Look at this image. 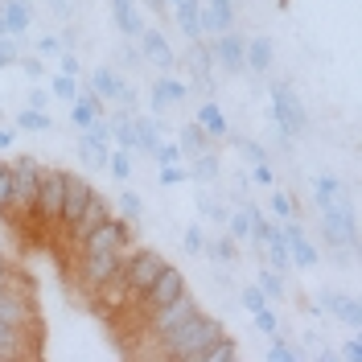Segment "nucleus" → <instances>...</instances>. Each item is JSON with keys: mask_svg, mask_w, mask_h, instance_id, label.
<instances>
[{"mask_svg": "<svg viewBox=\"0 0 362 362\" xmlns=\"http://www.w3.org/2000/svg\"><path fill=\"white\" fill-rule=\"evenodd\" d=\"M78 78H70V74H62V70H58V74H54V78H49V95H54V99H62V103H74V99H78Z\"/></svg>", "mask_w": 362, "mask_h": 362, "instance_id": "30", "label": "nucleus"}, {"mask_svg": "<svg viewBox=\"0 0 362 362\" xmlns=\"http://www.w3.org/2000/svg\"><path fill=\"white\" fill-rule=\"evenodd\" d=\"M13 124H17V132H54V115L37 112V107H21Z\"/></svg>", "mask_w": 362, "mask_h": 362, "instance_id": "22", "label": "nucleus"}, {"mask_svg": "<svg viewBox=\"0 0 362 362\" xmlns=\"http://www.w3.org/2000/svg\"><path fill=\"white\" fill-rule=\"evenodd\" d=\"M181 247H185V255H206V230L198 223L185 226V235H181Z\"/></svg>", "mask_w": 362, "mask_h": 362, "instance_id": "37", "label": "nucleus"}, {"mask_svg": "<svg viewBox=\"0 0 362 362\" xmlns=\"http://www.w3.org/2000/svg\"><path fill=\"white\" fill-rule=\"evenodd\" d=\"M181 293H185V276H181V268L165 264V268H160V276H157V280H153V284H148L140 296H136L132 305H140V313L148 317L153 309L169 305V300H173V296H181Z\"/></svg>", "mask_w": 362, "mask_h": 362, "instance_id": "6", "label": "nucleus"}, {"mask_svg": "<svg viewBox=\"0 0 362 362\" xmlns=\"http://www.w3.org/2000/svg\"><path fill=\"white\" fill-rule=\"evenodd\" d=\"M17 58H21V45H17V37H0V70L17 66Z\"/></svg>", "mask_w": 362, "mask_h": 362, "instance_id": "44", "label": "nucleus"}, {"mask_svg": "<svg viewBox=\"0 0 362 362\" xmlns=\"http://www.w3.org/2000/svg\"><path fill=\"white\" fill-rule=\"evenodd\" d=\"M132 128H136V144H132V153H153L157 148V119H144V115H132Z\"/></svg>", "mask_w": 362, "mask_h": 362, "instance_id": "23", "label": "nucleus"}, {"mask_svg": "<svg viewBox=\"0 0 362 362\" xmlns=\"http://www.w3.org/2000/svg\"><path fill=\"white\" fill-rule=\"evenodd\" d=\"M160 90H165V99H169V107H177V103H185V95H189V87L181 83V78H157Z\"/></svg>", "mask_w": 362, "mask_h": 362, "instance_id": "39", "label": "nucleus"}, {"mask_svg": "<svg viewBox=\"0 0 362 362\" xmlns=\"http://www.w3.org/2000/svg\"><path fill=\"white\" fill-rule=\"evenodd\" d=\"M17 66H21L25 78H33V83L45 78V58H37V54H21V58H17Z\"/></svg>", "mask_w": 362, "mask_h": 362, "instance_id": "42", "label": "nucleus"}, {"mask_svg": "<svg viewBox=\"0 0 362 362\" xmlns=\"http://www.w3.org/2000/svg\"><path fill=\"white\" fill-rule=\"evenodd\" d=\"M185 181H189V169H185V165H160V173H157V185H165V189H169V185H185Z\"/></svg>", "mask_w": 362, "mask_h": 362, "instance_id": "38", "label": "nucleus"}, {"mask_svg": "<svg viewBox=\"0 0 362 362\" xmlns=\"http://www.w3.org/2000/svg\"><path fill=\"white\" fill-rule=\"evenodd\" d=\"M95 198V185H90L87 177H78V173H66V185H62V210H58V223L74 226L78 223V214L87 210V202Z\"/></svg>", "mask_w": 362, "mask_h": 362, "instance_id": "8", "label": "nucleus"}, {"mask_svg": "<svg viewBox=\"0 0 362 362\" xmlns=\"http://www.w3.org/2000/svg\"><path fill=\"white\" fill-rule=\"evenodd\" d=\"M206 255L218 264V268H230V264H239V243L223 235V239H206Z\"/></svg>", "mask_w": 362, "mask_h": 362, "instance_id": "21", "label": "nucleus"}, {"mask_svg": "<svg viewBox=\"0 0 362 362\" xmlns=\"http://www.w3.org/2000/svg\"><path fill=\"white\" fill-rule=\"evenodd\" d=\"M202 309H198V300L189 296V288L181 296H173L169 305H160V309H153V313L144 317V329L153 334V338H165V334H173V329H181L189 317H198Z\"/></svg>", "mask_w": 362, "mask_h": 362, "instance_id": "5", "label": "nucleus"}, {"mask_svg": "<svg viewBox=\"0 0 362 362\" xmlns=\"http://www.w3.org/2000/svg\"><path fill=\"white\" fill-rule=\"evenodd\" d=\"M198 128H202L210 140H218V136H230V124H226V112L214 103V99H202V107H198V119H194Z\"/></svg>", "mask_w": 362, "mask_h": 362, "instance_id": "17", "label": "nucleus"}, {"mask_svg": "<svg viewBox=\"0 0 362 362\" xmlns=\"http://www.w3.org/2000/svg\"><path fill=\"white\" fill-rule=\"evenodd\" d=\"M49 87H29V95H25V107H37V112H49Z\"/></svg>", "mask_w": 362, "mask_h": 362, "instance_id": "47", "label": "nucleus"}, {"mask_svg": "<svg viewBox=\"0 0 362 362\" xmlns=\"http://www.w3.org/2000/svg\"><path fill=\"white\" fill-rule=\"evenodd\" d=\"M119 218H128V223H136V218H140V214H144V198H140V194H136V189H124V194H119Z\"/></svg>", "mask_w": 362, "mask_h": 362, "instance_id": "34", "label": "nucleus"}, {"mask_svg": "<svg viewBox=\"0 0 362 362\" xmlns=\"http://www.w3.org/2000/svg\"><path fill=\"white\" fill-rule=\"evenodd\" d=\"M90 95H99V99H103V103H115V95H119V87H124V78H119V74H115L112 66H99V70H90Z\"/></svg>", "mask_w": 362, "mask_h": 362, "instance_id": "18", "label": "nucleus"}, {"mask_svg": "<svg viewBox=\"0 0 362 362\" xmlns=\"http://www.w3.org/2000/svg\"><path fill=\"white\" fill-rule=\"evenodd\" d=\"M173 4H181V0H165V8H173Z\"/></svg>", "mask_w": 362, "mask_h": 362, "instance_id": "56", "label": "nucleus"}, {"mask_svg": "<svg viewBox=\"0 0 362 362\" xmlns=\"http://www.w3.org/2000/svg\"><path fill=\"white\" fill-rule=\"evenodd\" d=\"M226 329H223V321L218 317H189L181 329H173V334H165L160 341V350H165V358H173V362H202L206 354V346L214 338H223Z\"/></svg>", "mask_w": 362, "mask_h": 362, "instance_id": "1", "label": "nucleus"}, {"mask_svg": "<svg viewBox=\"0 0 362 362\" xmlns=\"http://www.w3.org/2000/svg\"><path fill=\"white\" fill-rule=\"evenodd\" d=\"M251 181L264 185V189H272V185H276V169H272V160H259V165L251 169Z\"/></svg>", "mask_w": 362, "mask_h": 362, "instance_id": "49", "label": "nucleus"}, {"mask_svg": "<svg viewBox=\"0 0 362 362\" xmlns=\"http://www.w3.org/2000/svg\"><path fill=\"white\" fill-rule=\"evenodd\" d=\"M165 264H169V259H165L160 251H153V247H136L132 255L124 259V268H119V276H124V284H128V293H132V300H136L140 293H144V288H148L153 280H157Z\"/></svg>", "mask_w": 362, "mask_h": 362, "instance_id": "4", "label": "nucleus"}, {"mask_svg": "<svg viewBox=\"0 0 362 362\" xmlns=\"http://www.w3.org/2000/svg\"><path fill=\"white\" fill-rule=\"evenodd\" d=\"M218 173H223V165H218V157H214L210 148H206V153H198V157H194V169H189V177L214 181V177H218Z\"/></svg>", "mask_w": 362, "mask_h": 362, "instance_id": "31", "label": "nucleus"}, {"mask_svg": "<svg viewBox=\"0 0 362 362\" xmlns=\"http://www.w3.org/2000/svg\"><path fill=\"white\" fill-rule=\"evenodd\" d=\"M58 70H62V74H70V78H78V74H83L78 54H74V49H62V54H58Z\"/></svg>", "mask_w": 362, "mask_h": 362, "instance_id": "48", "label": "nucleus"}, {"mask_svg": "<svg viewBox=\"0 0 362 362\" xmlns=\"http://www.w3.org/2000/svg\"><path fill=\"white\" fill-rule=\"evenodd\" d=\"M115 103H119L124 112H132L136 103H140V95H136V87H132V83H124V87H119V95H115Z\"/></svg>", "mask_w": 362, "mask_h": 362, "instance_id": "50", "label": "nucleus"}, {"mask_svg": "<svg viewBox=\"0 0 362 362\" xmlns=\"http://www.w3.org/2000/svg\"><path fill=\"white\" fill-rule=\"evenodd\" d=\"M317 305H321V313H329L334 321H346L350 329H358V325H362V305H358V296L341 293V288H321Z\"/></svg>", "mask_w": 362, "mask_h": 362, "instance_id": "9", "label": "nucleus"}, {"mask_svg": "<svg viewBox=\"0 0 362 362\" xmlns=\"http://www.w3.org/2000/svg\"><path fill=\"white\" fill-rule=\"evenodd\" d=\"M272 62H276V49H272L268 37H251L247 42V70H255V74H268Z\"/></svg>", "mask_w": 362, "mask_h": 362, "instance_id": "20", "label": "nucleus"}, {"mask_svg": "<svg viewBox=\"0 0 362 362\" xmlns=\"http://www.w3.org/2000/svg\"><path fill=\"white\" fill-rule=\"evenodd\" d=\"M239 358V341L230 338V334H223V338H214L210 346H206L202 362H235Z\"/></svg>", "mask_w": 362, "mask_h": 362, "instance_id": "27", "label": "nucleus"}, {"mask_svg": "<svg viewBox=\"0 0 362 362\" xmlns=\"http://www.w3.org/2000/svg\"><path fill=\"white\" fill-rule=\"evenodd\" d=\"M239 300H243V309H247V313H259V309H264V305H272L268 296L259 293V284H247V288H243V293H239Z\"/></svg>", "mask_w": 362, "mask_h": 362, "instance_id": "41", "label": "nucleus"}, {"mask_svg": "<svg viewBox=\"0 0 362 362\" xmlns=\"http://www.w3.org/2000/svg\"><path fill=\"white\" fill-rule=\"evenodd\" d=\"M251 321H255V329H259L264 338H272V334H280V313H276L272 305H264L259 313H251Z\"/></svg>", "mask_w": 362, "mask_h": 362, "instance_id": "36", "label": "nucleus"}, {"mask_svg": "<svg viewBox=\"0 0 362 362\" xmlns=\"http://www.w3.org/2000/svg\"><path fill=\"white\" fill-rule=\"evenodd\" d=\"M103 107H107V103H103L99 95H90V90L83 95V90H78V99L70 103V124H74L78 132H87L90 124H95V119L103 115Z\"/></svg>", "mask_w": 362, "mask_h": 362, "instance_id": "16", "label": "nucleus"}, {"mask_svg": "<svg viewBox=\"0 0 362 362\" xmlns=\"http://www.w3.org/2000/svg\"><path fill=\"white\" fill-rule=\"evenodd\" d=\"M112 4V21H115V29L124 33V37H140L144 33V17H140V4L136 0H107Z\"/></svg>", "mask_w": 362, "mask_h": 362, "instance_id": "14", "label": "nucleus"}, {"mask_svg": "<svg viewBox=\"0 0 362 362\" xmlns=\"http://www.w3.org/2000/svg\"><path fill=\"white\" fill-rule=\"evenodd\" d=\"M177 144H181V153H185V157H198V153H206V148H210V136H206L198 124H185V128H181V136H177Z\"/></svg>", "mask_w": 362, "mask_h": 362, "instance_id": "26", "label": "nucleus"}, {"mask_svg": "<svg viewBox=\"0 0 362 362\" xmlns=\"http://www.w3.org/2000/svg\"><path fill=\"white\" fill-rule=\"evenodd\" d=\"M255 284H259V293L268 296V300H284V293H288V288H284V276H280L276 268H268V264L259 268V276H255Z\"/></svg>", "mask_w": 362, "mask_h": 362, "instance_id": "28", "label": "nucleus"}, {"mask_svg": "<svg viewBox=\"0 0 362 362\" xmlns=\"http://www.w3.org/2000/svg\"><path fill=\"white\" fill-rule=\"evenodd\" d=\"M280 230H284V243H288V255H293V268L313 272L317 264H321V251L309 243V235H305L293 218H288V223H280Z\"/></svg>", "mask_w": 362, "mask_h": 362, "instance_id": "11", "label": "nucleus"}, {"mask_svg": "<svg viewBox=\"0 0 362 362\" xmlns=\"http://www.w3.org/2000/svg\"><path fill=\"white\" fill-rule=\"evenodd\" d=\"M17 144V124H0V153H8Z\"/></svg>", "mask_w": 362, "mask_h": 362, "instance_id": "53", "label": "nucleus"}, {"mask_svg": "<svg viewBox=\"0 0 362 362\" xmlns=\"http://www.w3.org/2000/svg\"><path fill=\"white\" fill-rule=\"evenodd\" d=\"M268 95H272V119H276V128H280L284 140H293V136H300L305 128H309L305 103L296 99V90L288 87V83H272Z\"/></svg>", "mask_w": 362, "mask_h": 362, "instance_id": "2", "label": "nucleus"}, {"mask_svg": "<svg viewBox=\"0 0 362 362\" xmlns=\"http://www.w3.org/2000/svg\"><path fill=\"white\" fill-rule=\"evenodd\" d=\"M107 124H112V144H119V148H132L136 144V128H132V112H119L107 115Z\"/></svg>", "mask_w": 362, "mask_h": 362, "instance_id": "25", "label": "nucleus"}, {"mask_svg": "<svg viewBox=\"0 0 362 362\" xmlns=\"http://www.w3.org/2000/svg\"><path fill=\"white\" fill-rule=\"evenodd\" d=\"M148 157L157 160V165H177V160H185V153H181L177 140H157V148H153Z\"/></svg>", "mask_w": 362, "mask_h": 362, "instance_id": "35", "label": "nucleus"}, {"mask_svg": "<svg viewBox=\"0 0 362 362\" xmlns=\"http://www.w3.org/2000/svg\"><path fill=\"white\" fill-rule=\"evenodd\" d=\"M148 103H153V115H165V112H169V99H165L160 83H153V95H148Z\"/></svg>", "mask_w": 362, "mask_h": 362, "instance_id": "52", "label": "nucleus"}, {"mask_svg": "<svg viewBox=\"0 0 362 362\" xmlns=\"http://www.w3.org/2000/svg\"><path fill=\"white\" fill-rule=\"evenodd\" d=\"M62 54V37L58 33H42L37 37V58H58Z\"/></svg>", "mask_w": 362, "mask_h": 362, "instance_id": "45", "label": "nucleus"}, {"mask_svg": "<svg viewBox=\"0 0 362 362\" xmlns=\"http://www.w3.org/2000/svg\"><path fill=\"white\" fill-rule=\"evenodd\" d=\"M119 62H124V66H140V62H144L140 45H119Z\"/></svg>", "mask_w": 362, "mask_h": 362, "instance_id": "51", "label": "nucleus"}, {"mask_svg": "<svg viewBox=\"0 0 362 362\" xmlns=\"http://www.w3.org/2000/svg\"><path fill=\"white\" fill-rule=\"evenodd\" d=\"M136 45H140L144 62H153V66H160V70H173V62H177V54H173L169 37H165L160 29H153V25H144V33L136 37Z\"/></svg>", "mask_w": 362, "mask_h": 362, "instance_id": "12", "label": "nucleus"}, {"mask_svg": "<svg viewBox=\"0 0 362 362\" xmlns=\"http://www.w3.org/2000/svg\"><path fill=\"white\" fill-rule=\"evenodd\" d=\"M107 218H112V206H107V198H99V194H95V198L87 202V210L78 214V223L70 226L66 235L74 239V243H83V239H87L90 230H95L99 223H107Z\"/></svg>", "mask_w": 362, "mask_h": 362, "instance_id": "13", "label": "nucleus"}, {"mask_svg": "<svg viewBox=\"0 0 362 362\" xmlns=\"http://www.w3.org/2000/svg\"><path fill=\"white\" fill-rule=\"evenodd\" d=\"M313 202H317V210L341 202V181L334 177V173H321V177L313 181Z\"/></svg>", "mask_w": 362, "mask_h": 362, "instance_id": "24", "label": "nucleus"}, {"mask_svg": "<svg viewBox=\"0 0 362 362\" xmlns=\"http://www.w3.org/2000/svg\"><path fill=\"white\" fill-rule=\"evenodd\" d=\"M62 185H66V169H42L37 181V198H33V218L37 223H58V210H62Z\"/></svg>", "mask_w": 362, "mask_h": 362, "instance_id": "7", "label": "nucleus"}, {"mask_svg": "<svg viewBox=\"0 0 362 362\" xmlns=\"http://www.w3.org/2000/svg\"><path fill=\"white\" fill-rule=\"evenodd\" d=\"M268 358L272 362H300V350H296V346H288L280 334H272V338H268Z\"/></svg>", "mask_w": 362, "mask_h": 362, "instance_id": "33", "label": "nucleus"}, {"mask_svg": "<svg viewBox=\"0 0 362 362\" xmlns=\"http://www.w3.org/2000/svg\"><path fill=\"white\" fill-rule=\"evenodd\" d=\"M341 358L346 362H362V338H350L341 346Z\"/></svg>", "mask_w": 362, "mask_h": 362, "instance_id": "54", "label": "nucleus"}, {"mask_svg": "<svg viewBox=\"0 0 362 362\" xmlns=\"http://www.w3.org/2000/svg\"><path fill=\"white\" fill-rule=\"evenodd\" d=\"M198 210H202L206 218H214V223H226V206H218L210 194H198Z\"/></svg>", "mask_w": 362, "mask_h": 362, "instance_id": "46", "label": "nucleus"}, {"mask_svg": "<svg viewBox=\"0 0 362 362\" xmlns=\"http://www.w3.org/2000/svg\"><path fill=\"white\" fill-rule=\"evenodd\" d=\"M8 202H13V169H8V160H0V218H4Z\"/></svg>", "mask_w": 362, "mask_h": 362, "instance_id": "40", "label": "nucleus"}, {"mask_svg": "<svg viewBox=\"0 0 362 362\" xmlns=\"http://www.w3.org/2000/svg\"><path fill=\"white\" fill-rule=\"evenodd\" d=\"M235 144L243 148V157H247L251 165H259V160H268V148H264L259 140H247V136H235Z\"/></svg>", "mask_w": 362, "mask_h": 362, "instance_id": "43", "label": "nucleus"}, {"mask_svg": "<svg viewBox=\"0 0 362 362\" xmlns=\"http://www.w3.org/2000/svg\"><path fill=\"white\" fill-rule=\"evenodd\" d=\"M173 13H177L181 33H185L189 42H202V21H198V13H202V0H181V4H173Z\"/></svg>", "mask_w": 362, "mask_h": 362, "instance_id": "19", "label": "nucleus"}, {"mask_svg": "<svg viewBox=\"0 0 362 362\" xmlns=\"http://www.w3.org/2000/svg\"><path fill=\"white\" fill-rule=\"evenodd\" d=\"M49 8H54L58 17H70V0H49Z\"/></svg>", "mask_w": 362, "mask_h": 362, "instance_id": "55", "label": "nucleus"}, {"mask_svg": "<svg viewBox=\"0 0 362 362\" xmlns=\"http://www.w3.org/2000/svg\"><path fill=\"white\" fill-rule=\"evenodd\" d=\"M268 206H272V218H276V223H288V218H293V198H288L284 189H276V185L268 189Z\"/></svg>", "mask_w": 362, "mask_h": 362, "instance_id": "32", "label": "nucleus"}, {"mask_svg": "<svg viewBox=\"0 0 362 362\" xmlns=\"http://www.w3.org/2000/svg\"><path fill=\"white\" fill-rule=\"evenodd\" d=\"M321 230L334 251H358V218L346 202H334L321 210Z\"/></svg>", "mask_w": 362, "mask_h": 362, "instance_id": "3", "label": "nucleus"}, {"mask_svg": "<svg viewBox=\"0 0 362 362\" xmlns=\"http://www.w3.org/2000/svg\"><path fill=\"white\" fill-rule=\"evenodd\" d=\"M0 17L8 21V37H25L33 25V4L29 0H0Z\"/></svg>", "mask_w": 362, "mask_h": 362, "instance_id": "15", "label": "nucleus"}, {"mask_svg": "<svg viewBox=\"0 0 362 362\" xmlns=\"http://www.w3.org/2000/svg\"><path fill=\"white\" fill-rule=\"evenodd\" d=\"M214 62L223 70H230V74H239V70H247V42L235 33V29H226V33H218L214 37Z\"/></svg>", "mask_w": 362, "mask_h": 362, "instance_id": "10", "label": "nucleus"}, {"mask_svg": "<svg viewBox=\"0 0 362 362\" xmlns=\"http://www.w3.org/2000/svg\"><path fill=\"white\" fill-rule=\"evenodd\" d=\"M107 173L128 185V181H132V148H119V144H115L112 157H107Z\"/></svg>", "mask_w": 362, "mask_h": 362, "instance_id": "29", "label": "nucleus"}]
</instances>
